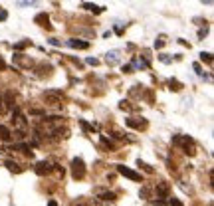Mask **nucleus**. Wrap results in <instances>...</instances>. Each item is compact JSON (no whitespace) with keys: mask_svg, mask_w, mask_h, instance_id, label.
Wrapping results in <instances>:
<instances>
[{"mask_svg":"<svg viewBox=\"0 0 214 206\" xmlns=\"http://www.w3.org/2000/svg\"><path fill=\"white\" fill-rule=\"evenodd\" d=\"M173 145L183 147V151L186 155H194V141H192L190 137H186V135H174V137H173Z\"/></svg>","mask_w":214,"mask_h":206,"instance_id":"obj_1","label":"nucleus"},{"mask_svg":"<svg viewBox=\"0 0 214 206\" xmlns=\"http://www.w3.org/2000/svg\"><path fill=\"white\" fill-rule=\"evenodd\" d=\"M72 175H73V178H83L85 176V165H83L81 159L72 161Z\"/></svg>","mask_w":214,"mask_h":206,"instance_id":"obj_2","label":"nucleus"},{"mask_svg":"<svg viewBox=\"0 0 214 206\" xmlns=\"http://www.w3.org/2000/svg\"><path fill=\"white\" fill-rule=\"evenodd\" d=\"M117 171H119L121 175H125L127 178H131V180H135V182H139V180H141V175H139V172L131 171V169H127V166H123V165H117Z\"/></svg>","mask_w":214,"mask_h":206,"instance_id":"obj_3","label":"nucleus"},{"mask_svg":"<svg viewBox=\"0 0 214 206\" xmlns=\"http://www.w3.org/2000/svg\"><path fill=\"white\" fill-rule=\"evenodd\" d=\"M155 192H157V198H159V200L167 198V196H169V192H170L169 182H157V188H155Z\"/></svg>","mask_w":214,"mask_h":206,"instance_id":"obj_4","label":"nucleus"},{"mask_svg":"<svg viewBox=\"0 0 214 206\" xmlns=\"http://www.w3.org/2000/svg\"><path fill=\"white\" fill-rule=\"evenodd\" d=\"M67 46H69V48H79V50H87V48H89V42H81V40L72 38V40H67Z\"/></svg>","mask_w":214,"mask_h":206,"instance_id":"obj_5","label":"nucleus"},{"mask_svg":"<svg viewBox=\"0 0 214 206\" xmlns=\"http://www.w3.org/2000/svg\"><path fill=\"white\" fill-rule=\"evenodd\" d=\"M50 171H52V165H50V162H46V161L38 162V166H36V172H38V175H48Z\"/></svg>","mask_w":214,"mask_h":206,"instance_id":"obj_6","label":"nucleus"},{"mask_svg":"<svg viewBox=\"0 0 214 206\" xmlns=\"http://www.w3.org/2000/svg\"><path fill=\"white\" fill-rule=\"evenodd\" d=\"M127 125L135 127V129H145L147 127V121H137L135 117H131V119H127Z\"/></svg>","mask_w":214,"mask_h":206,"instance_id":"obj_7","label":"nucleus"},{"mask_svg":"<svg viewBox=\"0 0 214 206\" xmlns=\"http://www.w3.org/2000/svg\"><path fill=\"white\" fill-rule=\"evenodd\" d=\"M105 59H107V63H109V66H113V63H117V62H119V52H117V50L109 52Z\"/></svg>","mask_w":214,"mask_h":206,"instance_id":"obj_8","label":"nucleus"},{"mask_svg":"<svg viewBox=\"0 0 214 206\" xmlns=\"http://www.w3.org/2000/svg\"><path fill=\"white\" fill-rule=\"evenodd\" d=\"M10 137H12L10 129L6 125H0V139H2V141H10Z\"/></svg>","mask_w":214,"mask_h":206,"instance_id":"obj_9","label":"nucleus"},{"mask_svg":"<svg viewBox=\"0 0 214 206\" xmlns=\"http://www.w3.org/2000/svg\"><path fill=\"white\" fill-rule=\"evenodd\" d=\"M36 22H40L42 26H46V28H50V24H48V14H38L36 16Z\"/></svg>","mask_w":214,"mask_h":206,"instance_id":"obj_10","label":"nucleus"},{"mask_svg":"<svg viewBox=\"0 0 214 206\" xmlns=\"http://www.w3.org/2000/svg\"><path fill=\"white\" fill-rule=\"evenodd\" d=\"M6 166H8L10 171H16V172H20V171H22V166H20L18 162H14V161H6Z\"/></svg>","mask_w":214,"mask_h":206,"instance_id":"obj_11","label":"nucleus"},{"mask_svg":"<svg viewBox=\"0 0 214 206\" xmlns=\"http://www.w3.org/2000/svg\"><path fill=\"white\" fill-rule=\"evenodd\" d=\"M99 198L101 200H115V192H101Z\"/></svg>","mask_w":214,"mask_h":206,"instance_id":"obj_12","label":"nucleus"},{"mask_svg":"<svg viewBox=\"0 0 214 206\" xmlns=\"http://www.w3.org/2000/svg\"><path fill=\"white\" fill-rule=\"evenodd\" d=\"M4 97H6V107H14V95L8 91V93L4 95Z\"/></svg>","mask_w":214,"mask_h":206,"instance_id":"obj_13","label":"nucleus"},{"mask_svg":"<svg viewBox=\"0 0 214 206\" xmlns=\"http://www.w3.org/2000/svg\"><path fill=\"white\" fill-rule=\"evenodd\" d=\"M30 46V40H24V42H18V44L14 46V50H24V48Z\"/></svg>","mask_w":214,"mask_h":206,"instance_id":"obj_14","label":"nucleus"},{"mask_svg":"<svg viewBox=\"0 0 214 206\" xmlns=\"http://www.w3.org/2000/svg\"><path fill=\"white\" fill-rule=\"evenodd\" d=\"M83 8H87V10H93V12H103V8L101 6H93V4H83Z\"/></svg>","mask_w":214,"mask_h":206,"instance_id":"obj_15","label":"nucleus"},{"mask_svg":"<svg viewBox=\"0 0 214 206\" xmlns=\"http://www.w3.org/2000/svg\"><path fill=\"white\" fill-rule=\"evenodd\" d=\"M200 59H202V62H206V63H212V56H210L208 52H206V54L202 52V54H200Z\"/></svg>","mask_w":214,"mask_h":206,"instance_id":"obj_16","label":"nucleus"},{"mask_svg":"<svg viewBox=\"0 0 214 206\" xmlns=\"http://www.w3.org/2000/svg\"><path fill=\"white\" fill-rule=\"evenodd\" d=\"M101 143H103V145H105V147H107V149H115V145H113V143H111V141H109V139H107V137H101Z\"/></svg>","mask_w":214,"mask_h":206,"instance_id":"obj_17","label":"nucleus"},{"mask_svg":"<svg viewBox=\"0 0 214 206\" xmlns=\"http://www.w3.org/2000/svg\"><path fill=\"white\" fill-rule=\"evenodd\" d=\"M170 89H174V91H179V89H183V85L179 83V81H174V79H170Z\"/></svg>","mask_w":214,"mask_h":206,"instance_id":"obj_18","label":"nucleus"},{"mask_svg":"<svg viewBox=\"0 0 214 206\" xmlns=\"http://www.w3.org/2000/svg\"><path fill=\"white\" fill-rule=\"evenodd\" d=\"M169 206H183V202H180L179 198H170L169 200Z\"/></svg>","mask_w":214,"mask_h":206,"instance_id":"obj_19","label":"nucleus"},{"mask_svg":"<svg viewBox=\"0 0 214 206\" xmlns=\"http://www.w3.org/2000/svg\"><path fill=\"white\" fill-rule=\"evenodd\" d=\"M159 59H160V62H165V63H169V62H170V58L167 56V54H160V56H159Z\"/></svg>","mask_w":214,"mask_h":206,"instance_id":"obj_20","label":"nucleus"},{"mask_svg":"<svg viewBox=\"0 0 214 206\" xmlns=\"http://www.w3.org/2000/svg\"><path fill=\"white\" fill-rule=\"evenodd\" d=\"M194 72L198 73V75H202V68H200V63H194Z\"/></svg>","mask_w":214,"mask_h":206,"instance_id":"obj_21","label":"nucleus"},{"mask_svg":"<svg viewBox=\"0 0 214 206\" xmlns=\"http://www.w3.org/2000/svg\"><path fill=\"white\" fill-rule=\"evenodd\" d=\"M87 63H89V66H97L99 62H97V59H95V58H89V59H87Z\"/></svg>","mask_w":214,"mask_h":206,"instance_id":"obj_22","label":"nucleus"},{"mask_svg":"<svg viewBox=\"0 0 214 206\" xmlns=\"http://www.w3.org/2000/svg\"><path fill=\"white\" fill-rule=\"evenodd\" d=\"M163 46H165V40H163V38H160L159 42H155V48H163Z\"/></svg>","mask_w":214,"mask_h":206,"instance_id":"obj_23","label":"nucleus"},{"mask_svg":"<svg viewBox=\"0 0 214 206\" xmlns=\"http://www.w3.org/2000/svg\"><path fill=\"white\" fill-rule=\"evenodd\" d=\"M6 16H8L6 10H0V20H6Z\"/></svg>","mask_w":214,"mask_h":206,"instance_id":"obj_24","label":"nucleus"},{"mask_svg":"<svg viewBox=\"0 0 214 206\" xmlns=\"http://www.w3.org/2000/svg\"><path fill=\"white\" fill-rule=\"evenodd\" d=\"M131 69H133L131 66H123V72H125V73H131Z\"/></svg>","mask_w":214,"mask_h":206,"instance_id":"obj_25","label":"nucleus"},{"mask_svg":"<svg viewBox=\"0 0 214 206\" xmlns=\"http://www.w3.org/2000/svg\"><path fill=\"white\" fill-rule=\"evenodd\" d=\"M206 32H208L206 28H204V30H200V32H198V38H202V36H206Z\"/></svg>","mask_w":214,"mask_h":206,"instance_id":"obj_26","label":"nucleus"},{"mask_svg":"<svg viewBox=\"0 0 214 206\" xmlns=\"http://www.w3.org/2000/svg\"><path fill=\"white\" fill-rule=\"evenodd\" d=\"M155 206H167V204H165L163 200H157V202H155Z\"/></svg>","mask_w":214,"mask_h":206,"instance_id":"obj_27","label":"nucleus"},{"mask_svg":"<svg viewBox=\"0 0 214 206\" xmlns=\"http://www.w3.org/2000/svg\"><path fill=\"white\" fill-rule=\"evenodd\" d=\"M2 103L4 101H2V97H0V113H4V105H2Z\"/></svg>","mask_w":214,"mask_h":206,"instance_id":"obj_28","label":"nucleus"},{"mask_svg":"<svg viewBox=\"0 0 214 206\" xmlns=\"http://www.w3.org/2000/svg\"><path fill=\"white\" fill-rule=\"evenodd\" d=\"M48 206H58V202H56V200H50V202H48Z\"/></svg>","mask_w":214,"mask_h":206,"instance_id":"obj_29","label":"nucleus"}]
</instances>
